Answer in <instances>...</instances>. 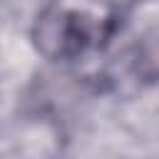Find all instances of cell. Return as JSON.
<instances>
[{"label": "cell", "mask_w": 159, "mask_h": 159, "mask_svg": "<svg viewBox=\"0 0 159 159\" xmlns=\"http://www.w3.org/2000/svg\"><path fill=\"white\" fill-rule=\"evenodd\" d=\"M94 40V25L87 15L65 10V7H47L37 15L32 25V45L35 50L52 62L72 60L82 55Z\"/></svg>", "instance_id": "obj_1"}, {"label": "cell", "mask_w": 159, "mask_h": 159, "mask_svg": "<svg viewBox=\"0 0 159 159\" xmlns=\"http://www.w3.org/2000/svg\"><path fill=\"white\" fill-rule=\"evenodd\" d=\"M107 7H112V10H117V12H124V10H129L132 5H137L139 0H102Z\"/></svg>", "instance_id": "obj_2"}]
</instances>
